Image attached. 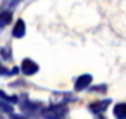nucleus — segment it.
<instances>
[{
  "label": "nucleus",
  "instance_id": "nucleus-15",
  "mask_svg": "<svg viewBox=\"0 0 126 119\" xmlns=\"http://www.w3.org/2000/svg\"><path fill=\"white\" fill-rule=\"evenodd\" d=\"M0 119H5V118H4V117H3L1 114H0Z\"/></svg>",
  "mask_w": 126,
  "mask_h": 119
},
{
  "label": "nucleus",
  "instance_id": "nucleus-11",
  "mask_svg": "<svg viewBox=\"0 0 126 119\" xmlns=\"http://www.w3.org/2000/svg\"><path fill=\"white\" fill-rule=\"evenodd\" d=\"M0 109L4 112H8V113H11V110H13V108L9 104H6L5 102H0Z\"/></svg>",
  "mask_w": 126,
  "mask_h": 119
},
{
  "label": "nucleus",
  "instance_id": "nucleus-7",
  "mask_svg": "<svg viewBox=\"0 0 126 119\" xmlns=\"http://www.w3.org/2000/svg\"><path fill=\"white\" fill-rule=\"evenodd\" d=\"M114 114L117 119H126V103H119L114 108Z\"/></svg>",
  "mask_w": 126,
  "mask_h": 119
},
{
  "label": "nucleus",
  "instance_id": "nucleus-3",
  "mask_svg": "<svg viewBox=\"0 0 126 119\" xmlns=\"http://www.w3.org/2000/svg\"><path fill=\"white\" fill-rule=\"evenodd\" d=\"M111 103V100L110 99H104V100H99V102H95V103H92L90 104V110L94 113V114H100V113H103L106 108H108V105Z\"/></svg>",
  "mask_w": 126,
  "mask_h": 119
},
{
  "label": "nucleus",
  "instance_id": "nucleus-2",
  "mask_svg": "<svg viewBox=\"0 0 126 119\" xmlns=\"http://www.w3.org/2000/svg\"><path fill=\"white\" fill-rule=\"evenodd\" d=\"M21 70H22V72L25 75L31 76V75H33V73H36L38 71V66H37L36 62L32 61V60L26 58V60H24L22 63H21Z\"/></svg>",
  "mask_w": 126,
  "mask_h": 119
},
{
  "label": "nucleus",
  "instance_id": "nucleus-8",
  "mask_svg": "<svg viewBox=\"0 0 126 119\" xmlns=\"http://www.w3.org/2000/svg\"><path fill=\"white\" fill-rule=\"evenodd\" d=\"M20 1H22V0H3L0 9H1L3 11H9V10H11L13 8H15Z\"/></svg>",
  "mask_w": 126,
  "mask_h": 119
},
{
  "label": "nucleus",
  "instance_id": "nucleus-10",
  "mask_svg": "<svg viewBox=\"0 0 126 119\" xmlns=\"http://www.w3.org/2000/svg\"><path fill=\"white\" fill-rule=\"evenodd\" d=\"M0 99L4 100V102H11V103H15L16 102V97L15 96H8L3 91H0Z\"/></svg>",
  "mask_w": 126,
  "mask_h": 119
},
{
  "label": "nucleus",
  "instance_id": "nucleus-4",
  "mask_svg": "<svg viewBox=\"0 0 126 119\" xmlns=\"http://www.w3.org/2000/svg\"><path fill=\"white\" fill-rule=\"evenodd\" d=\"M90 82H92V76L90 75H82L80 77H78L74 87H76L77 91H83L90 84Z\"/></svg>",
  "mask_w": 126,
  "mask_h": 119
},
{
  "label": "nucleus",
  "instance_id": "nucleus-1",
  "mask_svg": "<svg viewBox=\"0 0 126 119\" xmlns=\"http://www.w3.org/2000/svg\"><path fill=\"white\" fill-rule=\"evenodd\" d=\"M67 115V108L61 104H53L49 108L42 109V117L46 119H63Z\"/></svg>",
  "mask_w": 126,
  "mask_h": 119
},
{
  "label": "nucleus",
  "instance_id": "nucleus-9",
  "mask_svg": "<svg viewBox=\"0 0 126 119\" xmlns=\"http://www.w3.org/2000/svg\"><path fill=\"white\" fill-rule=\"evenodd\" d=\"M11 21V14L9 11H1L0 13V27H4L9 25Z\"/></svg>",
  "mask_w": 126,
  "mask_h": 119
},
{
  "label": "nucleus",
  "instance_id": "nucleus-6",
  "mask_svg": "<svg viewBox=\"0 0 126 119\" xmlns=\"http://www.w3.org/2000/svg\"><path fill=\"white\" fill-rule=\"evenodd\" d=\"M25 30H26L25 22L20 19V20L16 22V25H15V27H14V30H13V35H14L15 37H17V39L24 37V35H25Z\"/></svg>",
  "mask_w": 126,
  "mask_h": 119
},
{
  "label": "nucleus",
  "instance_id": "nucleus-5",
  "mask_svg": "<svg viewBox=\"0 0 126 119\" xmlns=\"http://www.w3.org/2000/svg\"><path fill=\"white\" fill-rule=\"evenodd\" d=\"M21 107H22V109H24L26 113H29V114H36V113L38 112L40 104L32 103V102H30L29 99H26V100L21 104Z\"/></svg>",
  "mask_w": 126,
  "mask_h": 119
},
{
  "label": "nucleus",
  "instance_id": "nucleus-13",
  "mask_svg": "<svg viewBox=\"0 0 126 119\" xmlns=\"http://www.w3.org/2000/svg\"><path fill=\"white\" fill-rule=\"evenodd\" d=\"M13 119H26L24 117H20V115H13Z\"/></svg>",
  "mask_w": 126,
  "mask_h": 119
},
{
  "label": "nucleus",
  "instance_id": "nucleus-14",
  "mask_svg": "<svg viewBox=\"0 0 126 119\" xmlns=\"http://www.w3.org/2000/svg\"><path fill=\"white\" fill-rule=\"evenodd\" d=\"M95 119H106V118H105V117H103V115H100V114H98Z\"/></svg>",
  "mask_w": 126,
  "mask_h": 119
},
{
  "label": "nucleus",
  "instance_id": "nucleus-12",
  "mask_svg": "<svg viewBox=\"0 0 126 119\" xmlns=\"http://www.w3.org/2000/svg\"><path fill=\"white\" fill-rule=\"evenodd\" d=\"M3 75H11L6 68H4L3 66H1V63H0V76H3Z\"/></svg>",
  "mask_w": 126,
  "mask_h": 119
}]
</instances>
